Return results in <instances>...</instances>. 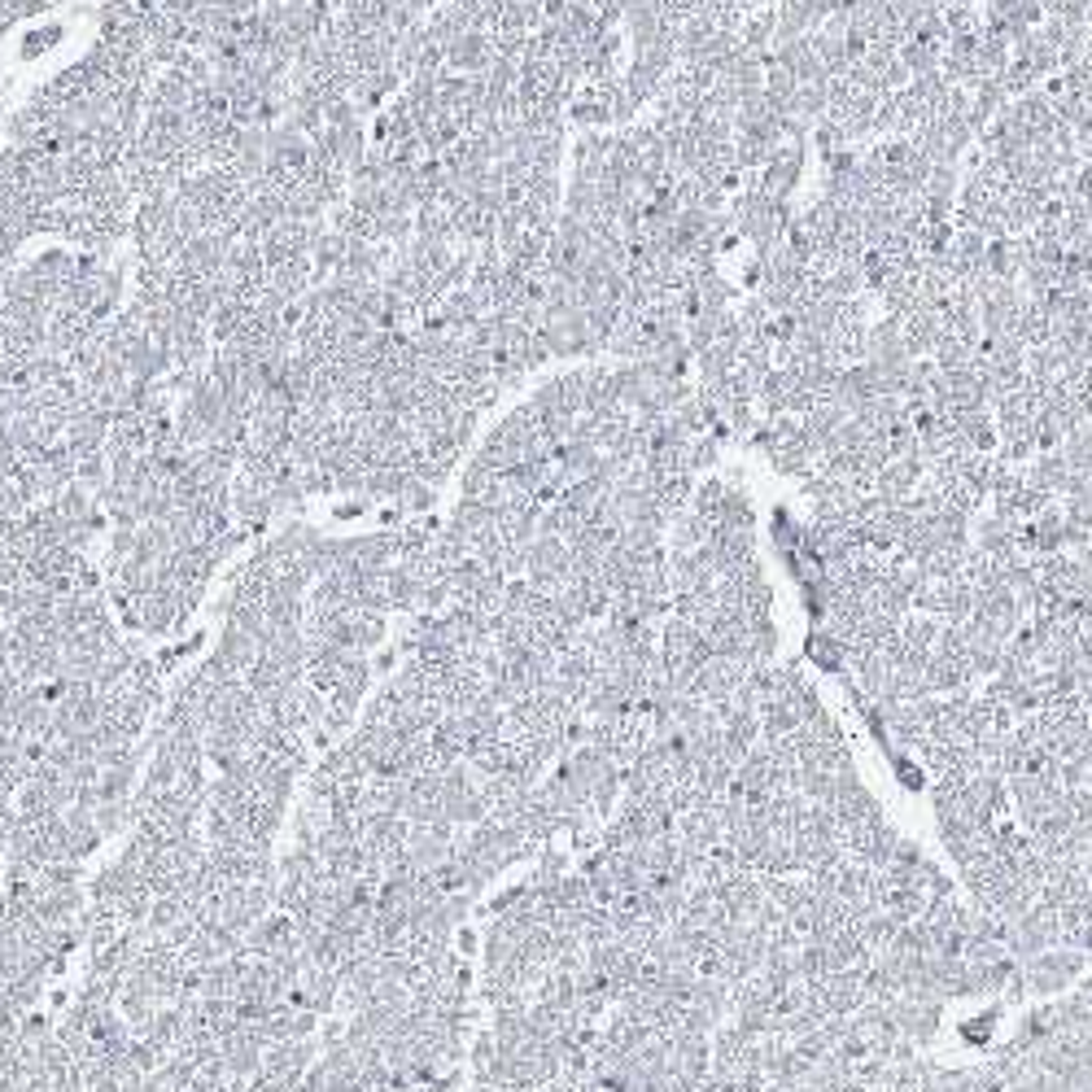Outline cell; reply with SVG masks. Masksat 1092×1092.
<instances>
[{
  "instance_id": "obj_2",
  "label": "cell",
  "mask_w": 1092,
  "mask_h": 1092,
  "mask_svg": "<svg viewBox=\"0 0 1092 1092\" xmlns=\"http://www.w3.org/2000/svg\"><path fill=\"white\" fill-rule=\"evenodd\" d=\"M490 62H494L490 31H463L455 44H446V70L450 75H485Z\"/></svg>"
},
{
  "instance_id": "obj_5",
  "label": "cell",
  "mask_w": 1092,
  "mask_h": 1092,
  "mask_svg": "<svg viewBox=\"0 0 1092 1092\" xmlns=\"http://www.w3.org/2000/svg\"><path fill=\"white\" fill-rule=\"evenodd\" d=\"M57 39H62V26H44V31H36V36H26L23 57H39V53H49Z\"/></svg>"
},
{
  "instance_id": "obj_3",
  "label": "cell",
  "mask_w": 1092,
  "mask_h": 1092,
  "mask_svg": "<svg viewBox=\"0 0 1092 1092\" xmlns=\"http://www.w3.org/2000/svg\"><path fill=\"white\" fill-rule=\"evenodd\" d=\"M901 328H904V350L914 358H931V350H935V341H940V332H944V319L935 306L922 302L901 319Z\"/></svg>"
},
{
  "instance_id": "obj_4",
  "label": "cell",
  "mask_w": 1092,
  "mask_h": 1092,
  "mask_svg": "<svg viewBox=\"0 0 1092 1092\" xmlns=\"http://www.w3.org/2000/svg\"><path fill=\"white\" fill-rule=\"evenodd\" d=\"M940 57H944V49L940 44H927V39H904L901 44V66L909 70V79L940 70Z\"/></svg>"
},
{
  "instance_id": "obj_1",
  "label": "cell",
  "mask_w": 1092,
  "mask_h": 1092,
  "mask_svg": "<svg viewBox=\"0 0 1092 1092\" xmlns=\"http://www.w3.org/2000/svg\"><path fill=\"white\" fill-rule=\"evenodd\" d=\"M804 158H809V140H782L774 158L761 166V175H756V189L769 192V197H778V202H791V192L800 189Z\"/></svg>"
}]
</instances>
